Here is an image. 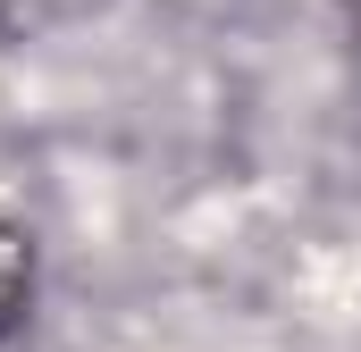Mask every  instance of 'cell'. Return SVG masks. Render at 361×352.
<instances>
[{
    "label": "cell",
    "mask_w": 361,
    "mask_h": 352,
    "mask_svg": "<svg viewBox=\"0 0 361 352\" xmlns=\"http://www.w3.org/2000/svg\"><path fill=\"white\" fill-rule=\"evenodd\" d=\"M25 302H34V244L0 218V336L25 319Z\"/></svg>",
    "instance_id": "cell-1"
}]
</instances>
